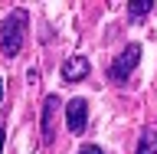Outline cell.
I'll use <instances>...</instances> for the list:
<instances>
[{"instance_id": "9c48e42d", "label": "cell", "mask_w": 157, "mask_h": 154, "mask_svg": "<svg viewBox=\"0 0 157 154\" xmlns=\"http://www.w3.org/2000/svg\"><path fill=\"white\" fill-rule=\"evenodd\" d=\"M3 141H7V131H3V125H0V154H3Z\"/></svg>"}, {"instance_id": "7a4b0ae2", "label": "cell", "mask_w": 157, "mask_h": 154, "mask_svg": "<svg viewBox=\"0 0 157 154\" xmlns=\"http://www.w3.org/2000/svg\"><path fill=\"white\" fill-rule=\"evenodd\" d=\"M137 62H141V43H128V46L108 62V82H111V85H128V79L134 76Z\"/></svg>"}, {"instance_id": "6da1fadb", "label": "cell", "mask_w": 157, "mask_h": 154, "mask_svg": "<svg viewBox=\"0 0 157 154\" xmlns=\"http://www.w3.org/2000/svg\"><path fill=\"white\" fill-rule=\"evenodd\" d=\"M26 33H29V10H23V7L10 10L0 23V53L7 59H13L26 43Z\"/></svg>"}, {"instance_id": "ba28073f", "label": "cell", "mask_w": 157, "mask_h": 154, "mask_svg": "<svg viewBox=\"0 0 157 154\" xmlns=\"http://www.w3.org/2000/svg\"><path fill=\"white\" fill-rule=\"evenodd\" d=\"M78 154H105V148H98V144H85Z\"/></svg>"}, {"instance_id": "30bf717a", "label": "cell", "mask_w": 157, "mask_h": 154, "mask_svg": "<svg viewBox=\"0 0 157 154\" xmlns=\"http://www.w3.org/2000/svg\"><path fill=\"white\" fill-rule=\"evenodd\" d=\"M0 98H3V79H0Z\"/></svg>"}, {"instance_id": "277c9868", "label": "cell", "mask_w": 157, "mask_h": 154, "mask_svg": "<svg viewBox=\"0 0 157 154\" xmlns=\"http://www.w3.org/2000/svg\"><path fill=\"white\" fill-rule=\"evenodd\" d=\"M66 128L72 131V135H82L88 128V102L85 98H69L66 102Z\"/></svg>"}, {"instance_id": "52a82bcc", "label": "cell", "mask_w": 157, "mask_h": 154, "mask_svg": "<svg viewBox=\"0 0 157 154\" xmlns=\"http://www.w3.org/2000/svg\"><path fill=\"white\" fill-rule=\"evenodd\" d=\"M134 154H157V128H144L141 131Z\"/></svg>"}, {"instance_id": "8992f818", "label": "cell", "mask_w": 157, "mask_h": 154, "mask_svg": "<svg viewBox=\"0 0 157 154\" xmlns=\"http://www.w3.org/2000/svg\"><path fill=\"white\" fill-rule=\"evenodd\" d=\"M154 7H157L154 0H131V3H128V20H131V23H144L147 13Z\"/></svg>"}, {"instance_id": "5b68a950", "label": "cell", "mask_w": 157, "mask_h": 154, "mask_svg": "<svg viewBox=\"0 0 157 154\" xmlns=\"http://www.w3.org/2000/svg\"><path fill=\"white\" fill-rule=\"evenodd\" d=\"M88 72H92V62L85 56H69L66 66L59 69L62 82H82V79H88Z\"/></svg>"}, {"instance_id": "3957f363", "label": "cell", "mask_w": 157, "mask_h": 154, "mask_svg": "<svg viewBox=\"0 0 157 154\" xmlns=\"http://www.w3.org/2000/svg\"><path fill=\"white\" fill-rule=\"evenodd\" d=\"M59 108H62V102H59V95H46V102H43V115H39V131H43V144H56V118H59Z\"/></svg>"}]
</instances>
